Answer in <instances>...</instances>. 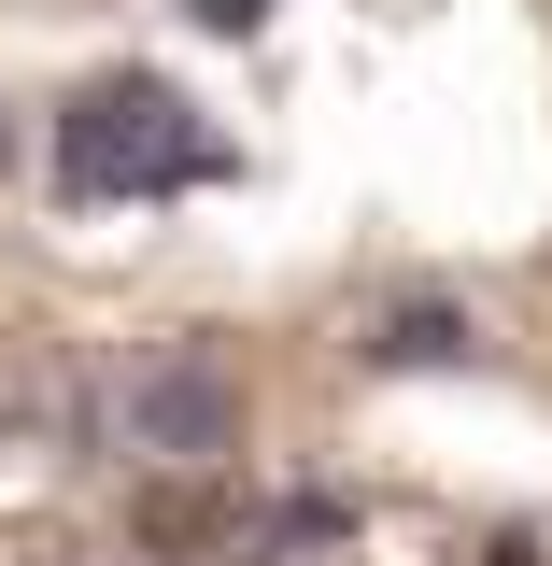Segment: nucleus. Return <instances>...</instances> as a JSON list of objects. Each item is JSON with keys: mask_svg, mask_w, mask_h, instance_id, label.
<instances>
[{"mask_svg": "<svg viewBox=\"0 0 552 566\" xmlns=\"http://www.w3.org/2000/svg\"><path fill=\"white\" fill-rule=\"evenodd\" d=\"M71 212H142V199H185V185H227V142L199 128V99L170 71H100L58 99V142H43Z\"/></svg>", "mask_w": 552, "mask_h": 566, "instance_id": "nucleus-1", "label": "nucleus"}, {"mask_svg": "<svg viewBox=\"0 0 552 566\" xmlns=\"http://www.w3.org/2000/svg\"><path fill=\"white\" fill-rule=\"evenodd\" d=\"M114 439L142 468H227L241 453V368L212 340H156L114 368Z\"/></svg>", "mask_w": 552, "mask_h": 566, "instance_id": "nucleus-2", "label": "nucleus"}, {"mask_svg": "<svg viewBox=\"0 0 552 566\" xmlns=\"http://www.w3.org/2000/svg\"><path fill=\"white\" fill-rule=\"evenodd\" d=\"M368 368H482V326L454 297H383L368 312Z\"/></svg>", "mask_w": 552, "mask_h": 566, "instance_id": "nucleus-3", "label": "nucleus"}, {"mask_svg": "<svg viewBox=\"0 0 552 566\" xmlns=\"http://www.w3.org/2000/svg\"><path fill=\"white\" fill-rule=\"evenodd\" d=\"M185 14H199L212 43H256V29H270V0H185Z\"/></svg>", "mask_w": 552, "mask_h": 566, "instance_id": "nucleus-4", "label": "nucleus"}, {"mask_svg": "<svg viewBox=\"0 0 552 566\" xmlns=\"http://www.w3.org/2000/svg\"><path fill=\"white\" fill-rule=\"evenodd\" d=\"M482 566H539V538H524V524H510V538H482Z\"/></svg>", "mask_w": 552, "mask_h": 566, "instance_id": "nucleus-5", "label": "nucleus"}, {"mask_svg": "<svg viewBox=\"0 0 552 566\" xmlns=\"http://www.w3.org/2000/svg\"><path fill=\"white\" fill-rule=\"evenodd\" d=\"M241 566H298V538H256V553H241Z\"/></svg>", "mask_w": 552, "mask_h": 566, "instance_id": "nucleus-6", "label": "nucleus"}, {"mask_svg": "<svg viewBox=\"0 0 552 566\" xmlns=\"http://www.w3.org/2000/svg\"><path fill=\"white\" fill-rule=\"evenodd\" d=\"M0 156H14V128H0Z\"/></svg>", "mask_w": 552, "mask_h": 566, "instance_id": "nucleus-7", "label": "nucleus"}]
</instances>
